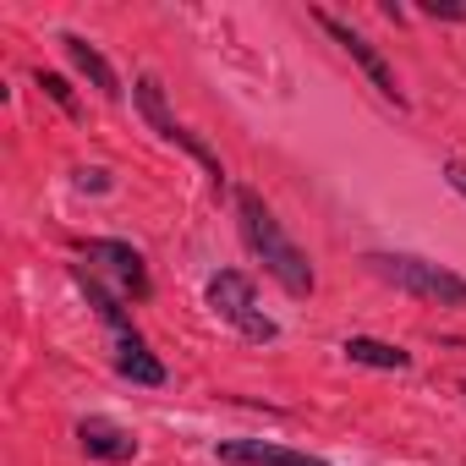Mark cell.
<instances>
[{"mask_svg":"<svg viewBox=\"0 0 466 466\" xmlns=\"http://www.w3.org/2000/svg\"><path fill=\"white\" fill-rule=\"evenodd\" d=\"M77 444H83L88 461H110V466H121V461L137 455V433L121 428V422H110V417H83L77 422Z\"/></svg>","mask_w":466,"mask_h":466,"instance_id":"8","label":"cell"},{"mask_svg":"<svg viewBox=\"0 0 466 466\" xmlns=\"http://www.w3.org/2000/svg\"><path fill=\"white\" fill-rule=\"evenodd\" d=\"M203 302H208L230 329H237V335H248V340H275V335H280V324L258 308L253 275H242V269H219V275H208Z\"/></svg>","mask_w":466,"mask_h":466,"instance_id":"3","label":"cell"},{"mask_svg":"<svg viewBox=\"0 0 466 466\" xmlns=\"http://www.w3.org/2000/svg\"><path fill=\"white\" fill-rule=\"evenodd\" d=\"M214 455L225 466H329L324 455H308V450H291L275 439H219Z\"/></svg>","mask_w":466,"mask_h":466,"instance_id":"6","label":"cell"},{"mask_svg":"<svg viewBox=\"0 0 466 466\" xmlns=\"http://www.w3.org/2000/svg\"><path fill=\"white\" fill-rule=\"evenodd\" d=\"M83 264H99V269H110L137 302L148 297V269H143V253L132 248V242H110V237H99V242H83Z\"/></svg>","mask_w":466,"mask_h":466,"instance_id":"7","label":"cell"},{"mask_svg":"<svg viewBox=\"0 0 466 466\" xmlns=\"http://www.w3.org/2000/svg\"><path fill=\"white\" fill-rule=\"evenodd\" d=\"M237 219H242V242L253 248V258L264 264V275L280 280L286 297H313L319 291V275H313L308 253L286 237V225L275 219V208L253 187H237Z\"/></svg>","mask_w":466,"mask_h":466,"instance_id":"1","label":"cell"},{"mask_svg":"<svg viewBox=\"0 0 466 466\" xmlns=\"http://www.w3.org/2000/svg\"><path fill=\"white\" fill-rule=\"evenodd\" d=\"M368 275H379L384 286L417 297V302H433V308H466V280L433 258H417V253H368L362 258Z\"/></svg>","mask_w":466,"mask_h":466,"instance_id":"2","label":"cell"},{"mask_svg":"<svg viewBox=\"0 0 466 466\" xmlns=\"http://www.w3.org/2000/svg\"><path fill=\"white\" fill-rule=\"evenodd\" d=\"M72 181H77V192H110V187H116L110 170H99V165H94V170H72Z\"/></svg>","mask_w":466,"mask_h":466,"instance_id":"15","label":"cell"},{"mask_svg":"<svg viewBox=\"0 0 466 466\" xmlns=\"http://www.w3.org/2000/svg\"><path fill=\"white\" fill-rule=\"evenodd\" d=\"M34 83H39V88H45V94H50L66 116H77V94H72V83H66L61 72H34Z\"/></svg>","mask_w":466,"mask_h":466,"instance_id":"13","label":"cell"},{"mask_svg":"<svg viewBox=\"0 0 466 466\" xmlns=\"http://www.w3.org/2000/svg\"><path fill=\"white\" fill-rule=\"evenodd\" d=\"M77 286H83V297L94 302V313H99V319H105L116 335H132V324H127V308H121V302H116V297H110V291H105V286L88 275V269H77Z\"/></svg>","mask_w":466,"mask_h":466,"instance_id":"12","label":"cell"},{"mask_svg":"<svg viewBox=\"0 0 466 466\" xmlns=\"http://www.w3.org/2000/svg\"><path fill=\"white\" fill-rule=\"evenodd\" d=\"M444 181L466 198V159H444Z\"/></svg>","mask_w":466,"mask_h":466,"instance_id":"16","label":"cell"},{"mask_svg":"<svg viewBox=\"0 0 466 466\" xmlns=\"http://www.w3.org/2000/svg\"><path fill=\"white\" fill-rule=\"evenodd\" d=\"M313 17H319V28H324V34H329V39H335V45H340V50H346V56H351L362 72H368V83H373V88H379V94H384L395 110H406V94H400V83H395L390 61L379 56V45H368L357 28H346V23H340V17H329V12H313Z\"/></svg>","mask_w":466,"mask_h":466,"instance_id":"5","label":"cell"},{"mask_svg":"<svg viewBox=\"0 0 466 466\" xmlns=\"http://www.w3.org/2000/svg\"><path fill=\"white\" fill-rule=\"evenodd\" d=\"M61 50H66V61H72V66L99 88V99H121V77H116V66H110V61H105L83 34H61Z\"/></svg>","mask_w":466,"mask_h":466,"instance_id":"9","label":"cell"},{"mask_svg":"<svg viewBox=\"0 0 466 466\" xmlns=\"http://www.w3.org/2000/svg\"><path fill=\"white\" fill-rule=\"evenodd\" d=\"M116 373L121 379H132V384H148V390H159L165 384V362L148 351V340L132 329V335H121V346H116Z\"/></svg>","mask_w":466,"mask_h":466,"instance_id":"10","label":"cell"},{"mask_svg":"<svg viewBox=\"0 0 466 466\" xmlns=\"http://www.w3.org/2000/svg\"><path fill=\"white\" fill-rule=\"evenodd\" d=\"M132 99H137V116H143V121H148V127H154L165 143H181V148H187V154H192V159L208 170V181H214V187H225V165H219V154H214V148H208L198 132H187V127L170 116V105H165V88H159V77H154V72H143V77L132 83Z\"/></svg>","mask_w":466,"mask_h":466,"instance_id":"4","label":"cell"},{"mask_svg":"<svg viewBox=\"0 0 466 466\" xmlns=\"http://www.w3.org/2000/svg\"><path fill=\"white\" fill-rule=\"evenodd\" d=\"M417 12L439 23H466V0H417Z\"/></svg>","mask_w":466,"mask_h":466,"instance_id":"14","label":"cell"},{"mask_svg":"<svg viewBox=\"0 0 466 466\" xmlns=\"http://www.w3.org/2000/svg\"><path fill=\"white\" fill-rule=\"evenodd\" d=\"M357 368H379V373H406L411 368V351H400V346H390V340H373V335H346V346H340Z\"/></svg>","mask_w":466,"mask_h":466,"instance_id":"11","label":"cell"}]
</instances>
